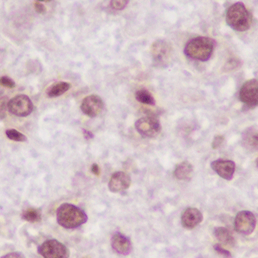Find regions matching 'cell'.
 <instances>
[{
    "label": "cell",
    "mask_w": 258,
    "mask_h": 258,
    "mask_svg": "<svg viewBox=\"0 0 258 258\" xmlns=\"http://www.w3.org/2000/svg\"><path fill=\"white\" fill-rule=\"evenodd\" d=\"M5 58V51L4 50L1 49L0 48V63L3 61Z\"/></svg>",
    "instance_id": "1f68e13d"
},
{
    "label": "cell",
    "mask_w": 258,
    "mask_h": 258,
    "mask_svg": "<svg viewBox=\"0 0 258 258\" xmlns=\"http://www.w3.org/2000/svg\"><path fill=\"white\" fill-rule=\"evenodd\" d=\"M130 0H111L110 6L113 10L122 11L128 6Z\"/></svg>",
    "instance_id": "603a6c76"
},
{
    "label": "cell",
    "mask_w": 258,
    "mask_h": 258,
    "mask_svg": "<svg viewBox=\"0 0 258 258\" xmlns=\"http://www.w3.org/2000/svg\"><path fill=\"white\" fill-rule=\"evenodd\" d=\"M0 258H25V256L21 252L15 251V252H11L9 253V254H5V255L2 256Z\"/></svg>",
    "instance_id": "f1b7e54d"
},
{
    "label": "cell",
    "mask_w": 258,
    "mask_h": 258,
    "mask_svg": "<svg viewBox=\"0 0 258 258\" xmlns=\"http://www.w3.org/2000/svg\"><path fill=\"white\" fill-rule=\"evenodd\" d=\"M9 100L6 97L0 98V120L6 117V113L8 110Z\"/></svg>",
    "instance_id": "cb8c5ba5"
},
{
    "label": "cell",
    "mask_w": 258,
    "mask_h": 258,
    "mask_svg": "<svg viewBox=\"0 0 258 258\" xmlns=\"http://www.w3.org/2000/svg\"><path fill=\"white\" fill-rule=\"evenodd\" d=\"M22 219L30 223H37L42 220L40 211L38 209L30 208L26 209L22 214Z\"/></svg>",
    "instance_id": "ffe728a7"
},
{
    "label": "cell",
    "mask_w": 258,
    "mask_h": 258,
    "mask_svg": "<svg viewBox=\"0 0 258 258\" xmlns=\"http://www.w3.org/2000/svg\"><path fill=\"white\" fill-rule=\"evenodd\" d=\"M153 66L158 68H167L172 60V45L165 39H158L152 44L150 48Z\"/></svg>",
    "instance_id": "277c9868"
},
{
    "label": "cell",
    "mask_w": 258,
    "mask_h": 258,
    "mask_svg": "<svg viewBox=\"0 0 258 258\" xmlns=\"http://www.w3.org/2000/svg\"><path fill=\"white\" fill-rule=\"evenodd\" d=\"M104 104L102 98L96 95L86 97L81 104L82 112L90 118L96 117L102 112Z\"/></svg>",
    "instance_id": "30bf717a"
},
{
    "label": "cell",
    "mask_w": 258,
    "mask_h": 258,
    "mask_svg": "<svg viewBox=\"0 0 258 258\" xmlns=\"http://www.w3.org/2000/svg\"><path fill=\"white\" fill-rule=\"evenodd\" d=\"M226 22L229 27L237 32L249 30L252 23V16L242 3H236L227 9Z\"/></svg>",
    "instance_id": "3957f363"
},
{
    "label": "cell",
    "mask_w": 258,
    "mask_h": 258,
    "mask_svg": "<svg viewBox=\"0 0 258 258\" xmlns=\"http://www.w3.org/2000/svg\"><path fill=\"white\" fill-rule=\"evenodd\" d=\"M203 215L199 209L196 208H187L181 215V224L186 230H192L201 224Z\"/></svg>",
    "instance_id": "4fadbf2b"
},
{
    "label": "cell",
    "mask_w": 258,
    "mask_h": 258,
    "mask_svg": "<svg viewBox=\"0 0 258 258\" xmlns=\"http://www.w3.org/2000/svg\"><path fill=\"white\" fill-rule=\"evenodd\" d=\"M38 252L43 258H68L70 251L66 245L56 239H48L38 248Z\"/></svg>",
    "instance_id": "52a82bcc"
},
{
    "label": "cell",
    "mask_w": 258,
    "mask_h": 258,
    "mask_svg": "<svg viewBox=\"0 0 258 258\" xmlns=\"http://www.w3.org/2000/svg\"><path fill=\"white\" fill-rule=\"evenodd\" d=\"M239 100L248 109L258 106V80H247L239 90Z\"/></svg>",
    "instance_id": "5b68a950"
},
{
    "label": "cell",
    "mask_w": 258,
    "mask_h": 258,
    "mask_svg": "<svg viewBox=\"0 0 258 258\" xmlns=\"http://www.w3.org/2000/svg\"><path fill=\"white\" fill-rule=\"evenodd\" d=\"M83 132L84 138H86V140H91L94 138V135L90 132V131L86 130V129H83Z\"/></svg>",
    "instance_id": "4dcf8cb0"
},
{
    "label": "cell",
    "mask_w": 258,
    "mask_h": 258,
    "mask_svg": "<svg viewBox=\"0 0 258 258\" xmlns=\"http://www.w3.org/2000/svg\"><path fill=\"white\" fill-rule=\"evenodd\" d=\"M132 179L127 173L124 171H116L113 173L108 183L110 192L117 194L123 192L130 187Z\"/></svg>",
    "instance_id": "8fae6325"
},
{
    "label": "cell",
    "mask_w": 258,
    "mask_h": 258,
    "mask_svg": "<svg viewBox=\"0 0 258 258\" xmlns=\"http://www.w3.org/2000/svg\"><path fill=\"white\" fill-rule=\"evenodd\" d=\"M215 238L223 245L233 246L235 244V239L232 233L225 227H216L214 230Z\"/></svg>",
    "instance_id": "ac0fdd59"
},
{
    "label": "cell",
    "mask_w": 258,
    "mask_h": 258,
    "mask_svg": "<svg viewBox=\"0 0 258 258\" xmlns=\"http://www.w3.org/2000/svg\"><path fill=\"white\" fill-rule=\"evenodd\" d=\"M242 61L239 59L233 58L229 59L225 64H224V68H223V71L225 73L232 72V71H236L239 70V68L242 67Z\"/></svg>",
    "instance_id": "44dd1931"
},
{
    "label": "cell",
    "mask_w": 258,
    "mask_h": 258,
    "mask_svg": "<svg viewBox=\"0 0 258 258\" xmlns=\"http://www.w3.org/2000/svg\"><path fill=\"white\" fill-rule=\"evenodd\" d=\"M135 97L137 101L141 104L150 106L156 105L154 97L147 89H141V90L137 91L135 92Z\"/></svg>",
    "instance_id": "d6986e66"
},
{
    "label": "cell",
    "mask_w": 258,
    "mask_h": 258,
    "mask_svg": "<svg viewBox=\"0 0 258 258\" xmlns=\"http://www.w3.org/2000/svg\"><path fill=\"white\" fill-rule=\"evenodd\" d=\"M56 216L59 225L65 229L78 228L88 221L87 215L83 209L70 203L60 205Z\"/></svg>",
    "instance_id": "6da1fadb"
},
{
    "label": "cell",
    "mask_w": 258,
    "mask_h": 258,
    "mask_svg": "<svg viewBox=\"0 0 258 258\" xmlns=\"http://www.w3.org/2000/svg\"><path fill=\"white\" fill-rule=\"evenodd\" d=\"M242 144L246 148L258 150V129L247 128L242 134Z\"/></svg>",
    "instance_id": "2e32d148"
},
{
    "label": "cell",
    "mask_w": 258,
    "mask_h": 258,
    "mask_svg": "<svg viewBox=\"0 0 258 258\" xmlns=\"http://www.w3.org/2000/svg\"><path fill=\"white\" fill-rule=\"evenodd\" d=\"M33 110V103L27 95H17L10 100L8 104V110L12 114L20 117L29 116Z\"/></svg>",
    "instance_id": "9c48e42d"
},
{
    "label": "cell",
    "mask_w": 258,
    "mask_h": 258,
    "mask_svg": "<svg viewBox=\"0 0 258 258\" xmlns=\"http://www.w3.org/2000/svg\"><path fill=\"white\" fill-rule=\"evenodd\" d=\"M34 8L37 13L41 14V15L46 13V8L40 2H36L34 3Z\"/></svg>",
    "instance_id": "83f0119b"
},
{
    "label": "cell",
    "mask_w": 258,
    "mask_h": 258,
    "mask_svg": "<svg viewBox=\"0 0 258 258\" xmlns=\"http://www.w3.org/2000/svg\"><path fill=\"white\" fill-rule=\"evenodd\" d=\"M91 171L95 176L101 175V168H100L99 165L98 164H92V166H91Z\"/></svg>",
    "instance_id": "f546056e"
},
{
    "label": "cell",
    "mask_w": 258,
    "mask_h": 258,
    "mask_svg": "<svg viewBox=\"0 0 258 258\" xmlns=\"http://www.w3.org/2000/svg\"><path fill=\"white\" fill-rule=\"evenodd\" d=\"M256 165H257V167L258 168V158H257V161H256Z\"/></svg>",
    "instance_id": "836d02e7"
},
{
    "label": "cell",
    "mask_w": 258,
    "mask_h": 258,
    "mask_svg": "<svg viewBox=\"0 0 258 258\" xmlns=\"http://www.w3.org/2000/svg\"><path fill=\"white\" fill-rule=\"evenodd\" d=\"M113 251L122 255H128L132 251V244L128 236L121 233H116L111 239Z\"/></svg>",
    "instance_id": "5bb4252c"
},
{
    "label": "cell",
    "mask_w": 258,
    "mask_h": 258,
    "mask_svg": "<svg viewBox=\"0 0 258 258\" xmlns=\"http://www.w3.org/2000/svg\"><path fill=\"white\" fill-rule=\"evenodd\" d=\"M135 129L140 135L146 138H155L160 134L162 125L157 118L144 116L135 122Z\"/></svg>",
    "instance_id": "8992f818"
},
{
    "label": "cell",
    "mask_w": 258,
    "mask_h": 258,
    "mask_svg": "<svg viewBox=\"0 0 258 258\" xmlns=\"http://www.w3.org/2000/svg\"><path fill=\"white\" fill-rule=\"evenodd\" d=\"M212 170L224 180H231L236 171V163L233 161L218 159L211 163Z\"/></svg>",
    "instance_id": "7c38bea8"
},
{
    "label": "cell",
    "mask_w": 258,
    "mask_h": 258,
    "mask_svg": "<svg viewBox=\"0 0 258 258\" xmlns=\"http://www.w3.org/2000/svg\"><path fill=\"white\" fill-rule=\"evenodd\" d=\"M214 249L215 250L216 252L221 255L224 256V257L230 258L232 257L231 253L228 250L225 249L221 244H215L214 245Z\"/></svg>",
    "instance_id": "484cf974"
},
{
    "label": "cell",
    "mask_w": 258,
    "mask_h": 258,
    "mask_svg": "<svg viewBox=\"0 0 258 258\" xmlns=\"http://www.w3.org/2000/svg\"><path fill=\"white\" fill-rule=\"evenodd\" d=\"M6 136L12 141H18V142H25L27 138L24 134L21 133L15 129H9L6 132Z\"/></svg>",
    "instance_id": "7402d4cb"
},
{
    "label": "cell",
    "mask_w": 258,
    "mask_h": 258,
    "mask_svg": "<svg viewBox=\"0 0 258 258\" xmlns=\"http://www.w3.org/2000/svg\"><path fill=\"white\" fill-rule=\"evenodd\" d=\"M215 41L210 37L198 36L188 41L184 47V54L192 60L205 62L213 54Z\"/></svg>",
    "instance_id": "7a4b0ae2"
},
{
    "label": "cell",
    "mask_w": 258,
    "mask_h": 258,
    "mask_svg": "<svg viewBox=\"0 0 258 258\" xmlns=\"http://www.w3.org/2000/svg\"><path fill=\"white\" fill-rule=\"evenodd\" d=\"M71 89V83L67 82H57L49 86V88L47 89L46 93L48 98H57L63 95Z\"/></svg>",
    "instance_id": "e0dca14e"
},
{
    "label": "cell",
    "mask_w": 258,
    "mask_h": 258,
    "mask_svg": "<svg viewBox=\"0 0 258 258\" xmlns=\"http://www.w3.org/2000/svg\"><path fill=\"white\" fill-rule=\"evenodd\" d=\"M194 167L188 161H183L176 165L174 171V176L176 179L180 180L189 181L192 178Z\"/></svg>",
    "instance_id": "9a60e30c"
},
{
    "label": "cell",
    "mask_w": 258,
    "mask_h": 258,
    "mask_svg": "<svg viewBox=\"0 0 258 258\" xmlns=\"http://www.w3.org/2000/svg\"><path fill=\"white\" fill-rule=\"evenodd\" d=\"M0 86L12 89V88L15 87V83L13 80L9 78V77L4 76V77H0Z\"/></svg>",
    "instance_id": "d4e9b609"
},
{
    "label": "cell",
    "mask_w": 258,
    "mask_h": 258,
    "mask_svg": "<svg viewBox=\"0 0 258 258\" xmlns=\"http://www.w3.org/2000/svg\"><path fill=\"white\" fill-rule=\"evenodd\" d=\"M224 141V137L223 135H216L214 138L212 143V147L213 150H217L219 148Z\"/></svg>",
    "instance_id": "4316f807"
},
{
    "label": "cell",
    "mask_w": 258,
    "mask_h": 258,
    "mask_svg": "<svg viewBox=\"0 0 258 258\" xmlns=\"http://www.w3.org/2000/svg\"><path fill=\"white\" fill-rule=\"evenodd\" d=\"M257 220L252 212L241 211L235 218L234 228L239 234L250 235L254 231Z\"/></svg>",
    "instance_id": "ba28073f"
},
{
    "label": "cell",
    "mask_w": 258,
    "mask_h": 258,
    "mask_svg": "<svg viewBox=\"0 0 258 258\" xmlns=\"http://www.w3.org/2000/svg\"><path fill=\"white\" fill-rule=\"evenodd\" d=\"M38 2H50L51 1V0H37Z\"/></svg>",
    "instance_id": "d6a6232c"
}]
</instances>
